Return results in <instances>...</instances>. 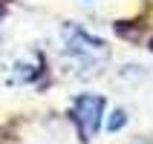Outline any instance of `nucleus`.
Listing matches in <instances>:
<instances>
[{
  "instance_id": "1",
  "label": "nucleus",
  "mask_w": 153,
  "mask_h": 144,
  "mask_svg": "<svg viewBox=\"0 0 153 144\" xmlns=\"http://www.w3.org/2000/svg\"><path fill=\"white\" fill-rule=\"evenodd\" d=\"M64 55L78 61L84 69H98L110 58V46L101 38H93L90 32H84L81 26L67 23L64 26Z\"/></svg>"
},
{
  "instance_id": "2",
  "label": "nucleus",
  "mask_w": 153,
  "mask_h": 144,
  "mask_svg": "<svg viewBox=\"0 0 153 144\" xmlns=\"http://www.w3.org/2000/svg\"><path fill=\"white\" fill-rule=\"evenodd\" d=\"M104 98L101 95H78L72 101V110H69V121L75 124L78 138L81 141H93V136L101 130V118H104Z\"/></svg>"
},
{
  "instance_id": "4",
  "label": "nucleus",
  "mask_w": 153,
  "mask_h": 144,
  "mask_svg": "<svg viewBox=\"0 0 153 144\" xmlns=\"http://www.w3.org/2000/svg\"><path fill=\"white\" fill-rule=\"evenodd\" d=\"M150 49H153V41H150Z\"/></svg>"
},
{
  "instance_id": "3",
  "label": "nucleus",
  "mask_w": 153,
  "mask_h": 144,
  "mask_svg": "<svg viewBox=\"0 0 153 144\" xmlns=\"http://www.w3.org/2000/svg\"><path fill=\"white\" fill-rule=\"evenodd\" d=\"M124 124H127V112H124V110H116V112L110 115V121H107V130L116 133V130H121Z\"/></svg>"
}]
</instances>
